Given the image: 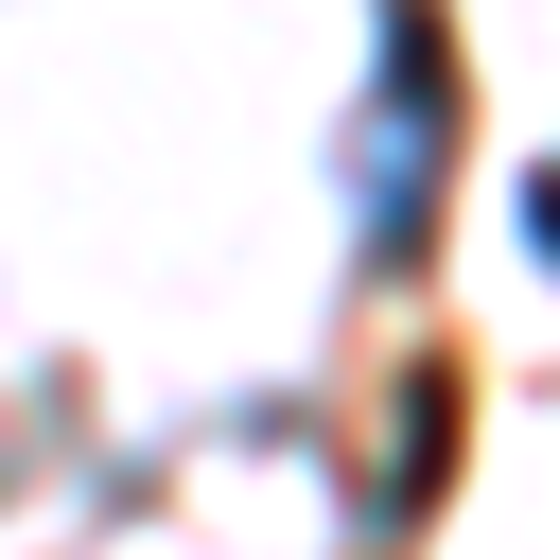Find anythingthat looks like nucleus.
I'll use <instances>...</instances> for the list:
<instances>
[{
    "mask_svg": "<svg viewBox=\"0 0 560 560\" xmlns=\"http://www.w3.org/2000/svg\"><path fill=\"white\" fill-rule=\"evenodd\" d=\"M525 245H542V262H560V158H542V175H525Z\"/></svg>",
    "mask_w": 560,
    "mask_h": 560,
    "instance_id": "nucleus-1",
    "label": "nucleus"
}]
</instances>
